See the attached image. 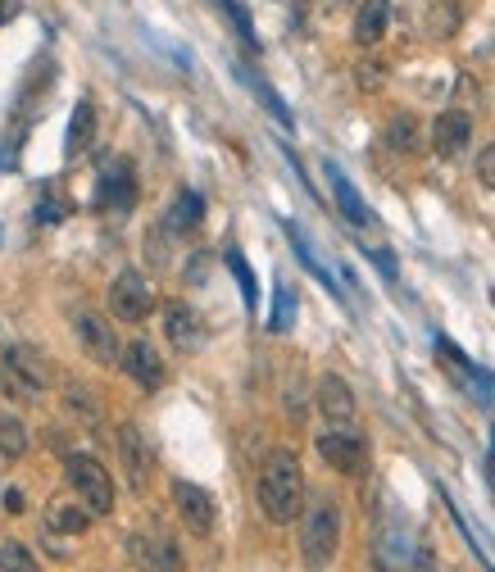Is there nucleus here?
Wrapping results in <instances>:
<instances>
[{
  "mask_svg": "<svg viewBox=\"0 0 495 572\" xmlns=\"http://www.w3.org/2000/svg\"><path fill=\"white\" fill-rule=\"evenodd\" d=\"M300 504H305V477H300V459L291 450H273L259 468V509L268 523H296Z\"/></svg>",
  "mask_w": 495,
  "mask_h": 572,
  "instance_id": "obj_1",
  "label": "nucleus"
},
{
  "mask_svg": "<svg viewBox=\"0 0 495 572\" xmlns=\"http://www.w3.org/2000/svg\"><path fill=\"white\" fill-rule=\"evenodd\" d=\"M341 550V509L337 500L318 495L305 513V532H300V559L309 572H323Z\"/></svg>",
  "mask_w": 495,
  "mask_h": 572,
  "instance_id": "obj_2",
  "label": "nucleus"
},
{
  "mask_svg": "<svg viewBox=\"0 0 495 572\" xmlns=\"http://www.w3.org/2000/svg\"><path fill=\"white\" fill-rule=\"evenodd\" d=\"M46 382H50L46 359L32 346H10L0 355V391L10 395V400H37Z\"/></svg>",
  "mask_w": 495,
  "mask_h": 572,
  "instance_id": "obj_3",
  "label": "nucleus"
},
{
  "mask_svg": "<svg viewBox=\"0 0 495 572\" xmlns=\"http://www.w3.org/2000/svg\"><path fill=\"white\" fill-rule=\"evenodd\" d=\"M64 473H69V486L82 495V504H87L96 518H105V513L114 509V482H109V473L91 459V454H69Z\"/></svg>",
  "mask_w": 495,
  "mask_h": 572,
  "instance_id": "obj_4",
  "label": "nucleus"
},
{
  "mask_svg": "<svg viewBox=\"0 0 495 572\" xmlns=\"http://www.w3.org/2000/svg\"><path fill=\"white\" fill-rule=\"evenodd\" d=\"M109 309H114L119 323H141V318L155 309V291H150V282L137 268H123V273L114 277V286H109Z\"/></svg>",
  "mask_w": 495,
  "mask_h": 572,
  "instance_id": "obj_5",
  "label": "nucleus"
},
{
  "mask_svg": "<svg viewBox=\"0 0 495 572\" xmlns=\"http://www.w3.org/2000/svg\"><path fill=\"white\" fill-rule=\"evenodd\" d=\"M318 454H323V464L327 468H337V473L346 477H359L368 468V441L355 432H346V427H332V432L318 436Z\"/></svg>",
  "mask_w": 495,
  "mask_h": 572,
  "instance_id": "obj_6",
  "label": "nucleus"
},
{
  "mask_svg": "<svg viewBox=\"0 0 495 572\" xmlns=\"http://www.w3.org/2000/svg\"><path fill=\"white\" fill-rule=\"evenodd\" d=\"M128 559L137 563V572H182V550L159 532L128 536Z\"/></svg>",
  "mask_w": 495,
  "mask_h": 572,
  "instance_id": "obj_7",
  "label": "nucleus"
},
{
  "mask_svg": "<svg viewBox=\"0 0 495 572\" xmlns=\"http://www.w3.org/2000/svg\"><path fill=\"white\" fill-rule=\"evenodd\" d=\"M173 504H178V518L187 523V532L209 536L214 532V495L196 482H173Z\"/></svg>",
  "mask_w": 495,
  "mask_h": 572,
  "instance_id": "obj_8",
  "label": "nucleus"
},
{
  "mask_svg": "<svg viewBox=\"0 0 495 572\" xmlns=\"http://www.w3.org/2000/svg\"><path fill=\"white\" fill-rule=\"evenodd\" d=\"M73 332H78L82 350H87V355L96 359V364H123V346H119V336L109 332L105 318L78 314V318H73Z\"/></svg>",
  "mask_w": 495,
  "mask_h": 572,
  "instance_id": "obj_9",
  "label": "nucleus"
},
{
  "mask_svg": "<svg viewBox=\"0 0 495 572\" xmlns=\"http://www.w3.org/2000/svg\"><path fill=\"white\" fill-rule=\"evenodd\" d=\"M468 141H473V119H468L464 109H446V114H436L432 123V150L441 159H455L468 150Z\"/></svg>",
  "mask_w": 495,
  "mask_h": 572,
  "instance_id": "obj_10",
  "label": "nucleus"
},
{
  "mask_svg": "<svg viewBox=\"0 0 495 572\" xmlns=\"http://www.w3.org/2000/svg\"><path fill=\"white\" fill-rule=\"evenodd\" d=\"M119 454H123V468H128L132 491H146V477H150V464H155V459H150V441L132 423L119 427Z\"/></svg>",
  "mask_w": 495,
  "mask_h": 572,
  "instance_id": "obj_11",
  "label": "nucleus"
},
{
  "mask_svg": "<svg viewBox=\"0 0 495 572\" xmlns=\"http://www.w3.org/2000/svg\"><path fill=\"white\" fill-rule=\"evenodd\" d=\"M164 332H169V346L182 355H196L200 341H205V327H200L196 309L191 305H169L164 309Z\"/></svg>",
  "mask_w": 495,
  "mask_h": 572,
  "instance_id": "obj_12",
  "label": "nucleus"
},
{
  "mask_svg": "<svg viewBox=\"0 0 495 572\" xmlns=\"http://www.w3.org/2000/svg\"><path fill=\"white\" fill-rule=\"evenodd\" d=\"M123 373L137 386L155 391V386H164V359H159V350L150 346V341H132V346L123 350Z\"/></svg>",
  "mask_w": 495,
  "mask_h": 572,
  "instance_id": "obj_13",
  "label": "nucleus"
},
{
  "mask_svg": "<svg viewBox=\"0 0 495 572\" xmlns=\"http://www.w3.org/2000/svg\"><path fill=\"white\" fill-rule=\"evenodd\" d=\"M318 409L327 414V423H332V427H350V423H355V395H350V386L341 382L337 373H327L323 382H318Z\"/></svg>",
  "mask_w": 495,
  "mask_h": 572,
  "instance_id": "obj_14",
  "label": "nucleus"
},
{
  "mask_svg": "<svg viewBox=\"0 0 495 572\" xmlns=\"http://www.w3.org/2000/svg\"><path fill=\"white\" fill-rule=\"evenodd\" d=\"M132 200H137V178H132V168L114 164L100 173V196H96V209H132Z\"/></svg>",
  "mask_w": 495,
  "mask_h": 572,
  "instance_id": "obj_15",
  "label": "nucleus"
},
{
  "mask_svg": "<svg viewBox=\"0 0 495 572\" xmlns=\"http://www.w3.org/2000/svg\"><path fill=\"white\" fill-rule=\"evenodd\" d=\"M377 568L382 572H405L414 563V541H409L405 527H387V532L377 536V550H373Z\"/></svg>",
  "mask_w": 495,
  "mask_h": 572,
  "instance_id": "obj_16",
  "label": "nucleus"
},
{
  "mask_svg": "<svg viewBox=\"0 0 495 572\" xmlns=\"http://www.w3.org/2000/svg\"><path fill=\"white\" fill-rule=\"evenodd\" d=\"M327 182H332V196H337V209L346 214V223H350V227H368V223H373V214H368V205L359 200L355 182H350L337 164H327Z\"/></svg>",
  "mask_w": 495,
  "mask_h": 572,
  "instance_id": "obj_17",
  "label": "nucleus"
},
{
  "mask_svg": "<svg viewBox=\"0 0 495 572\" xmlns=\"http://www.w3.org/2000/svg\"><path fill=\"white\" fill-rule=\"evenodd\" d=\"M200 218H205V200L196 191H178L164 214V227H169V237H191V232H200Z\"/></svg>",
  "mask_w": 495,
  "mask_h": 572,
  "instance_id": "obj_18",
  "label": "nucleus"
},
{
  "mask_svg": "<svg viewBox=\"0 0 495 572\" xmlns=\"http://www.w3.org/2000/svg\"><path fill=\"white\" fill-rule=\"evenodd\" d=\"M387 23H391V0H359V14H355V41L359 46H377L387 37Z\"/></svg>",
  "mask_w": 495,
  "mask_h": 572,
  "instance_id": "obj_19",
  "label": "nucleus"
},
{
  "mask_svg": "<svg viewBox=\"0 0 495 572\" xmlns=\"http://www.w3.org/2000/svg\"><path fill=\"white\" fill-rule=\"evenodd\" d=\"M91 141H96V105H91V100H78V109H73V119H69L64 159H82L91 150Z\"/></svg>",
  "mask_w": 495,
  "mask_h": 572,
  "instance_id": "obj_20",
  "label": "nucleus"
},
{
  "mask_svg": "<svg viewBox=\"0 0 495 572\" xmlns=\"http://www.w3.org/2000/svg\"><path fill=\"white\" fill-rule=\"evenodd\" d=\"M28 454V427L14 414H0V459H23Z\"/></svg>",
  "mask_w": 495,
  "mask_h": 572,
  "instance_id": "obj_21",
  "label": "nucleus"
},
{
  "mask_svg": "<svg viewBox=\"0 0 495 572\" xmlns=\"http://www.w3.org/2000/svg\"><path fill=\"white\" fill-rule=\"evenodd\" d=\"M91 518H96V513H91V509H78V504H55V509H50V527H55V532H64V536L87 532Z\"/></svg>",
  "mask_w": 495,
  "mask_h": 572,
  "instance_id": "obj_22",
  "label": "nucleus"
},
{
  "mask_svg": "<svg viewBox=\"0 0 495 572\" xmlns=\"http://www.w3.org/2000/svg\"><path fill=\"white\" fill-rule=\"evenodd\" d=\"M296 323V291L287 282H278V296H273V318H268V332H291Z\"/></svg>",
  "mask_w": 495,
  "mask_h": 572,
  "instance_id": "obj_23",
  "label": "nucleus"
},
{
  "mask_svg": "<svg viewBox=\"0 0 495 572\" xmlns=\"http://www.w3.org/2000/svg\"><path fill=\"white\" fill-rule=\"evenodd\" d=\"M387 141H391V150H400V155H414L418 150V119L414 114H396L391 128H387Z\"/></svg>",
  "mask_w": 495,
  "mask_h": 572,
  "instance_id": "obj_24",
  "label": "nucleus"
},
{
  "mask_svg": "<svg viewBox=\"0 0 495 572\" xmlns=\"http://www.w3.org/2000/svg\"><path fill=\"white\" fill-rule=\"evenodd\" d=\"M287 237H291V246H296L300 264H305V268H309V273H314V277H318V282H323V286H327V291H337V282H332V273H327V268H323V264H318V255H314V250H309V241H305V237H300V227H296V223H287Z\"/></svg>",
  "mask_w": 495,
  "mask_h": 572,
  "instance_id": "obj_25",
  "label": "nucleus"
},
{
  "mask_svg": "<svg viewBox=\"0 0 495 572\" xmlns=\"http://www.w3.org/2000/svg\"><path fill=\"white\" fill-rule=\"evenodd\" d=\"M237 73H241V82H246V87L255 91V96L264 100L268 109H273V119H278L282 128H291V109H287V105H282V100H278V91H273V87H264V82H259V78H255V73H250V69H237Z\"/></svg>",
  "mask_w": 495,
  "mask_h": 572,
  "instance_id": "obj_26",
  "label": "nucleus"
},
{
  "mask_svg": "<svg viewBox=\"0 0 495 572\" xmlns=\"http://www.w3.org/2000/svg\"><path fill=\"white\" fill-rule=\"evenodd\" d=\"M228 268H232V277H237V286H241V300H246V309H259V286H255L250 264L241 259V250H228Z\"/></svg>",
  "mask_w": 495,
  "mask_h": 572,
  "instance_id": "obj_27",
  "label": "nucleus"
},
{
  "mask_svg": "<svg viewBox=\"0 0 495 572\" xmlns=\"http://www.w3.org/2000/svg\"><path fill=\"white\" fill-rule=\"evenodd\" d=\"M0 572H41L32 550H23L19 541H0Z\"/></svg>",
  "mask_w": 495,
  "mask_h": 572,
  "instance_id": "obj_28",
  "label": "nucleus"
},
{
  "mask_svg": "<svg viewBox=\"0 0 495 572\" xmlns=\"http://www.w3.org/2000/svg\"><path fill=\"white\" fill-rule=\"evenodd\" d=\"M223 5V14L232 19V28H237V37L246 41V50H259V37H255V23H250V14H246V5L241 0H218Z\"/></svg>",
  "mask_w": 495,
  "mask_h": 572,
  "instance_id": "obj_29",
  "label": "nucleus"
},
{
  "mask_svg": "<svg viewBox=\"0 0 495 572\" xmlns=\"http://www.w3.org/2000/svg\"><path fill=\"white\" fill-rule=\"evenodd\" d=\"M69 218V205H64L60 196H55V187H41V200H37V223L41 227H55Z\"/></svg>",
  "mask_w": 495,
  "mask_h": 572,
  "instance_id": "obj_30",
  "label": "nucleus"
},
{
  "mask_svg": "<svg viewBox=\"0 0 495 572\" xmlns=\"http://www.w3.org/2000/svg\"><path fill=\"white\" fill-rule=\"evenodd\" d=\"M477 178H482V187L495 191V141L482 150V155H477Z\"/></svg>",
  "mask_w": 495,
  "mask_h": 572,
  "instance_id": "obj_31",
  "label": "nucleus"
},
{
  "mask_svg": "<svg viewBox=\"0 0 495 572\" xmlns=\"http://www.w3.org/2000/svg\"><path fill=\"white\" fill-rule=\"evenodd\" d=\"M368 259H373V264L382 268V277H387V282H396V277H400V268H396V255H391V250H373V255H368Z\"/></svg>",
  "mask_w": 495,
  "mask_h": 572,
  "instance_id": "obj_32",
  "label": "nucleus"
},
{
  "mask_svg": "<svg viewBox=\"0 0 495 572\" xmlns=\"http://www.w3.org/2000/svg\"><path fill=\"white\" fill-rule=\"evenodd\" d=\"M359 87H382V69H373V64H364V69H359Z\"/></svg>",
  "mask_w": 495,
  "mask_h": 572,
  "instance_id": "obj_33",
  "label": "nucleus"
},
{
  "mask_svg": "<svg viewBox=\"0 0 495 572\" xmlns=\"http://www.w3.org/2000/svg\"><path fill=\"white\" fill-rule=\"evenodd\" d=\"M10 14H14V5H10V0H0V23L10 19Z\"/></svg>",
  "mask_w": 495,
  "mask_h": 572,
  "instance_id": "obj_34",
  "label": "nucleus"
},
{
  "mask_svg": "<svg viewBox=\"0 0 495 572\" xmlns=\"http://www.w3.org/2000/svg\"><path fill=\"white\" fill-rule=\"evenodd\" d=\"M337 5H350V0H337Z\"/></svg>",
  "mask_w": 495,
  "mask_h": 572,
  "instance_id": "obj_35",
  "label": "nucleus"
},
{
  "mask_svg": "<svg viewBox=\"0 0 495 572\" xmlns=\"http://www.w3.org/2000/svg\"><path fill=\"white\" fill-rule=\"evenodd\" d=\"M300 5H305V0H300Z\"/></svg>",
  "mask_w": 495,
  "mask_h": 572,
  "instance_id": "obj_36",
  "label": "nucleus"
}]
</instances>
